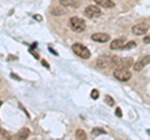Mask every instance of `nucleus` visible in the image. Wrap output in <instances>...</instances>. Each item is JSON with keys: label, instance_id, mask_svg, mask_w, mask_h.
Here are the masks:
<instances>
[{"label": "nucleus", "instance_id": "19", "mask_svg": "<svg viewBox=\"0 0 150 140\" xmlns=\"http://www.w3.org/2000/svg\"><path fill=\"white\" fill-rule=\"evenodd\" d=\"M115 114H116V116H119V118H121V116H123V113H121L120 108H116V109H115Z\"/></svg>", "mask_w": 150, "mask_h": 140}, {"label": "nucleus", "instance_id": "21", "mask_svg": "<svg viewBox=\"0 0 150 140\" xmlns=\"http://www.w3.org/2000/svg\"><path fill=\"white\" fill-rule=\"evenodd\" d=\"M34 19H36L38 21H41V20H43V19H41V16H40V15H34Z\"/></svg>", "mask_w": 150, "mask_h": 140}, {"label": "nucleus", "instance_id": "6", "mask_svg": "<svg viewBox=\"0 0 150 140\" xmlns=\"http://www.w3.org/2000/svg\"><path fill=\"white\" fill-rule=\"evenodd\" d=\"M148 30H149V25L145 24V23H139V24L134 25L131 28V33H133L134 35H138V36L146 34Z\"/></svg>", "mask_w": 150, "mask_h": 140}, {"label": "nucleus", "instance_id": "15", "mask_svg": "<svg viewBox=\"0 0 150 140\" xmlns=\"http://www.w3.org/2000/svg\"><path fill=\"white\" fill-rule=\"evenodd\" d=\"M53 15H63V14H65V10L64 9H60V8H54V9H51V11H50Z\"/></svg>", "mask_w": 150, "mask_h": 140}, {"label": "nucleus", "instance_id": "12", "mask_svg": "<svg viewBox=\"0 0 150 140\" xmlns=\"http://www.w3.org/2000/svg\"><path fill=\"white\" fill-rule=\"evenodd\" d=\"M60 4L65 8H69V6H78V3L75 0H60Z\"/></svg>", "mask_w": 150, "mask_h": 140}, {"label": "nucleus", "instance_id": "2", "mask_svg": "<svg viewBox=\"0 0 150 140\" xmlns=\"http://www.w3.org/2000/svg\"><path fill=\"white\" fill-rule=\"evenodd\" d=\"M73 51L81 59H89L90 58V51H89V49L80 43H76V44L73 45Z\"/></svg>", "mask_w": 150, "mask_h": 140}, {"label": "nucleus", "instance_id": "8", "mask_svg": "<svg viewBox=\"0 0 150 140\" xmlns=\"http://www.w3.org/2000/svg\"><path fill=\"white\" fill-rule=\"evenodd\" d=\"M125 43H126V38L115 39V40H112L110 43V49H112V50H123Z\"/></svg>", "mask_w": 150, "mask_h": 140}, {"label": "nucleus", "instance_id": "18", "mask_svg": "<svg viewBox=\"0 0 150 140\" xmlns=\"http://www.w3.org/2000/svg\"><path fill=\"white\" fill-rule=\"evenodd\" d=\"M90 96H91V99H98V98H99V91H98L96 89L91 90V93H90Z\"/></svg>", "mask_w": 150, "mask_h": 140}, {"label": "nucleus", "instance_id": "22", "mask_svg": "<svg viewBox=\"0 0 150 140\" xmlns=\"http://www.w3.org/2000/svg\"><path fill=\"white\" fill-rule=\"evenodd\" d=\"M41 64H43V65H44V66H46V68H49V64H48V63H46V62H45V60H43V62H41Z\"/></svg>", "mask_w": 150, "mask_h": 140}, {"label": "nucleus", "instance_id": "7", "mask_svg": "<svg viewBox=\"0 0 150 140\" xmlns=\"http://www.w3.org/2000/svg\"><path fill=\"white\" fill-rule=\"evenodd\" d=\"M91 39L96 43H108L110 40V35L105 34V33H95L91 35Z\"/></svg>", "mask_w": 150, "mask_h": 140}, {"label": "nucleus", "instance_id": "20", "mask_svg": "<svg viewBox=\"0 0 150 140\" xmlns=\"http://www.w3.org/2000/svg\"><path fill=\"white\" fill-rule=\"evenodd\" d=\"M149 41H150V38H149V35H146V36L144 38V43H145V44H149Z\"/></svg>", "mask_w": 150, "mask_h": 140}, {"label": "nucleus", "instance_id": "4", "mask_svg": "<svg viewBox=\"0 0 150 140\" xmlns=\"http://www.w3.org/2000/svg\"><path fill=\"white\" fill-rule=\"evenodd\" d=\"M84 15L86 18H90V19H96L101 15V10L96 5H89L84 10Z\"/></svg>", "mask_w": 150, "mask_h": 140}, {"label": "nucleus", "instance_id": "13", "mask_svg": "<svg viewBox=\"0 0 150 140\" xmlns=\"http://www.w3.org/2000/svg\"><path fill=\"white\" fill-rule=\"evenodd\" d=\"M75 136H76V139L84 140V139H86V133L84 132L83 129H78V130H76V133H75Z\"/></svg>", "mask_w": 150, "mask_h": 140}, {"label": "nucleus", "instance_id": "16", "mask_svg": "<svg viewBox=\"0 0 150 140\" xmlns=\"http://www.w3.org/2000/svg\"><path fill=\"white\" fill-rule=\"evenodd\" d=\"M134 46H137V43H135V41H129V43H125V45H124L123 49L129 50V49H131V48H134Z\"/></svg>", "mask_w": 150, "mask_h": 140}, {"label": "nucleus", "instance_id": "5", "mask_svg": "<svg viewBox=\"0 0 150 140\" xmlns=\"http://www.w3.org/2000/svg\"><path fill=\"white\" fill-rule=\"evenodd\" d=\"M96 66L99 69H106L112 66V57H100L96 60Z\"/></svg>", "mask_w": 150, "mask_h": 140}, {"label": "nucleus", "instance_id": "23", "mask_svg": "<svg viewBox=\"0 0 150 140\" xmlns=\"http://www.w3.org/2000/svg\"><path fill=\"white\" fill-rule=\"evenodd\" d=\"M1 104H3V103H1V101H0V106H1Z\"/></svg>", "mask_w": 150, "mask_h": 140}, {"label": "nucleus", "instance_id": "9", "mask_svg": "<svg viewBox=\"0 0 150 140\" xmlns=\"http://www.w3.org/2000/svg\"><path fill=\"white\" fill-rule=\"evenodd\" d=\"M150 62V57L149 55H146V57H144L143 59H140L139 62H137L134 64V70L135 71H140V70H143L145 65H148Z\"/></svg>", "mask_w": 150, "mask_h": 140}, {"label": "nucleus", "instance_id": "24", "mask_svg": "<svg viewBox=\"0 0 150 140\" xmlns=\"http://www.w3.org/2000/svg\"><path fill=\"white\" fill-rule=\"evenodd\" d=\"M0 132H1V129H0Z\"/></svg>", "mask_w": 150, "mask_h": 140}, {"label": "nucleus", "instance_id": "1", "mask_svg": "<svg viewBox=\"0 0 150 140\" xmlns=\"http://www.w3.org/2000/svg\"><path fill=\"white\" fill-rule=\"evenodd\" d=\"M69 26L74 31L81 33L85 30L86 24H85V20L84 19H80V18H78V16H73V18H70V20H69Z\"/></svg>", "mask_w": 150, "mask_h": 140}, {"label": "nucleus", "instance_id": "3", "mask_svg": "<svg viewBox=\"0 0 150 140\" xmlns=\"http://www.w3.org/2000/svg\"><path fill=\"white\" fill-rule=\"evenodd\" d=\"M114 78L119 81H128L131 79V73L126 68H116L114 70Z\"/></svg>", "mask_w": 150, "mask_h": 140}, {"label": "nucleus", "instance_id": "10", "mask_svg": "<svg viewBox=\"0 0 150 140\" xmlns=\"http://www.w3.org/2000/svg\"><path fill=\"white\" fill-rule=\"evenodd\" d=\"M94 3H95L98 6H101L105 9H111L115 6V3L111 1V0H94Z\"/></svg>", "mask_w": 150, "mask_h": 140}, {"label": "nucleus", "instance_id": "17", "mask_svg": "<svg viewBox=\"0 0 150 140\" xmlns=\"http://www.w3.org/2000/svg\"><path fill=\"white\" fill-rule=\"evenodd\" d=\"M105 103H106L108 105H110V106H112V105L115 104L114 100H112V98L110 95H105Z\"/></svg>", "mask_w": 150, "mask_h": 140}, {"label": "nucleus", "instance_id": "11", "mask_svg": "<svg viewBox=\"0 0 150 140\" xmlns=\"http://www.w3.org/2000/svg\"><path fill=\"white\" fill-rule=\"evenodd\" d=\"M30 135V130L28 129V128H23V129H20L18 132V134H16V138L18 139H26L28 136Z\"/></svg>", "mask_w": 150, "mask_h": 140}, {"label": "nucleus", "instance_id": "14", "mask_svg": "<svg viewBox=\"0 0 150 140\" xmlns=\"http://www.w3.org/2000/svg\"><path fill=\"white\" fill-rule=\"evenodd\" d=\"M101 134H106V132L104 129H100V128H95L91 130V135L94 136H98V135H101Z\"/></svg>", "mask_w": 150, "mask_h": 140}]
</instances>
